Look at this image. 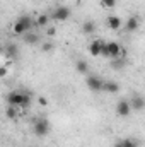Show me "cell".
Listing matches in <instances>:
<instances>
[{
    "label": "cell",
    "instance_id": "21",
    "mask_svg": "<svg viewBox=\"0 0 145 147\" xmlns=\"http://www.w3.org/2000/svg\"><path fill=\"white\" fill-rule=\"evenodd\" d=\"M7 116H9V118H14V116H15V110H14L12 105H9V108H7Z\"/></svg>",
    "mask_w": 145,
    "mask_h": 147
},
{
    "label": "cell",
    "instance_id": "23",
    "mask_svg": "<svg viewBox=\"0 0 145 147\" xmlns=\"http://www.w3.org/2000/svg\"><path fill=\"white\" fill-rule=\"evenodd\" d=\"M38 101H39V105H41V106H46V105H48V99H46L44 96H39V99H38Z\"/></svg>",
    "mask_w": 145,
    "mask_h": 147
},
{
    "label": "cell",
    "instance_id": "20",
    "mask_svg": "<svg viewBox=\"0 0 145 147\" xmlns=\"http://www.w3.org/2000/svg\"><path fill=\"white\" fill-rule=\"evenodd\" d=\"M55 48V45L51 43V41H46V43H43V51H50V50H53Z\"/></svg>",
    "mask_w": 145,
    "mask_h": 147
},
{
    "label": "cell",
    "instance_id": "18",
    "mask_svg": "<svg viewBox=\"0 0 145 147\" xmlns=\"http://www.w3.org/2000/svg\"><path fill=\"white\" fill-rule=\"evenodd\" d=\"M121 144H123V147H138V142L133 139H123Z\"/></svg>",
    "mask_w": 145,
    "mask_h": 147
},
{
    "label": "cell",
    "instance_id": "10",
    "mask_svg": "<svg viewBox=\"0 0 145 147\" xmlns=\"http://www.w3.org/2000/svg\"><path fill=\"white\" fill-rule=\"evenodd\" d=\"M108 28L109 29H119L121 28V19L118 17V16H109L108 17Z\"/></svg>",
    "mask_w": 145,
    "mask_h": 147
},
{
    "label": "cell",
    "instance_id": "5",
    "mask_svg": "<svg viewBox=\"0 0 145 147\" xmlns=\"http://www.w3.org/2000/svg\"><path fill=\"white\" fill-rule=\"evenodd\" d=\"M68 17H70V9H67V7H56L53 10V14H51V19H55L58 22H63Z\"/></svg>",
    "mask_w": 145,
    "mask_h": 147
},
{
    "label": "cell",
    "instance_id": "15",
    "mask_svg": "<svg viewBox=\"0 0 145 147\" xmlns=\"http://www.w3.org/2000/svg\"><path fill=\"white\" fill-rule=\"evenodd\" d=\"M75 69H77L80 74H87V72H89V65H87V62H85V60H77Z\"/></svg>",
    "mask_w": 145,
    "mask_h": 147
},
{
    "label": "cell",
    "instance_id": "11",
    "mask_svg": "<svg viewBox=\"0 0 145 147\" xmlns=\"http://www.w3.org/2000/svg\"><path fill=\"white\" fill-rule=\"evenodd\" d=\"M103 91H106V92H118L119 91V84L118 82H114V80H108V82H104V86H103Z\"/></svg>",
    "mask_w": 145,
    "mask_h": 147
},
{
    "label": "cell",
    "instance_id": "4",
    "mask_svg": "<svg viewBox=\"0 0 145 147\" xmlns=\"http://www.w3.org/2000/svg\"><path fill=\"white\" fill-rule=\"evenodd\" d=\"M33 130H34V134H36L38 137L48 135V132H50V121L46 118H38L36 121H34V125H33Z\"/></svg>",
    "mask_w": 145,
    "mask_h": 147
},
{
    "label": "cell",
    "instance_id": "1",
    "mask_svg": "<svg viewBox=\"0 0 145 147\" xmlns=\"http://www.w3.org/2000/svg\"><path fill=\"white\" fill-rule=\"evenodd\" d=\"M104 58H119V57H123L125 58V50L121 48V45L119 43H116V41H108V43H104V48H103V53H101Z\"/></svg>",
    "mask_w": 145,
    "mask_h": 147
},
{
    "label": "cell",
    "instance_id": "24",
    "mask_svg": "<svg viewBox=\"0 0 145 147\" xmlns=\"http://www.w3.org/2000/svg\"><path fill=\"white\" fill-rule=\"evenodd\" d=\"M9 55L15 58V55H17V48H15V46H14V48H9Z\"/></svg>",
    "mask_w": 145,
    "mask_h": 147
},
{
    "label": "cell",
    "instance_id": "9",
    "mask_svg": "<svg viewBox=\"0 0 145 147\" xmlns=\"http://www.w3.org/2000/svg\"><path fill=\"white\" fill-rule=\"evenodd\" d=\"M130 105H132V108L137 111H142L145 108V99L142 96H133L132 98V101H130Z\"/></svg>",
    "mask_w": 145,
    "mask_h": 147
},
{
    "label": "cell",
    "instance_id": "25",
    "mask_svg": "<svg viewBox=\"0 0 145 147\" xmlns=\"http://www.w3.org/2000/svg\"><path fill=\"white\" fill-rule=\"evenodd\" d=\"M0 75H2V77L7 75V67H2V69H0Z\"/></svg>",
    "mask_w": 145,
    "mask_h": 147
},
{
    "label": "cell",
    "instance_id": "19",
    "mask_svg": "<svg viewBox=\"0 0 145 147\" xmlns=\"http://www.w3.org/2000/svg\"><path fill=\"white\" fill-rule=\"evenodd\" d=\"M101 5L106 7V9H111V7L116 5V0H101Z\"/></svg>",
    "mask_w": 145,
    "mask_h": 147
},
{
    "label": "cell",
    "instance_id": "17",
    "mask_svg": "<svg viewBox=\"0 0 145 147\" xmlns=\"http://www.w3.org/2000/svg\"><path fill=\"white\" fill-rule=\"evenodd\" d=\"M38 26H46L48 22H50V16H46V14H41V16H38Z\"/></svg>",
    "mask_w": 145,
    "mask_h": 147
},
{
    "label": "cell",
    "instance_id": "16",
    "mask_svg": "<svg viewBox=\"0 0 145 147\" xmlns=\"http://www.w3.org/2000/svg\"><path fill=\"white\" fill-rule=\"evenodd\" d=\"M111 67L116 69V70L123 69L125 67V58H114V60H111Z\"/></svg>",
    "mask_w": 145,
    "mask_h": 147
},
{
    "label": "cell",
    "instance_id": "22",
    "mask_svg": "<svg viewBox=\"0 0 145 147\" xmlns=\"http://www.w3.org/2000/svg\"><path fill=\"white\" fill-rule=\"evenodd\" d=\"M55 34H56V29H55V28H50V29L46 31V36H50V38H53Z\"/></svg>",
    "mask_w": 145,
    "mask_h": 147
},
{
    "label": "cell",
    "instance_id": "26",
    "mask_svg": "<svg viewBox=\"0 0 145 147\" xmlns=\"http://www.w3.org/2000/svg\"><path fill=\"white\" fill-rule=\"evenodd\" d=\"M114 147H123V144H121V140H118V142L114 144Z\"/></svg>",
    "mask_w": 145,
    "mask_h": 147
},
{
    "label": "cell",
    "instance_id": "2",
    "mask_svg": "<svg viewBox=\"0 0 145 147\" xmlns=\"http://www.w3.org/2000/svg\"><path fill=\"white\" fill-rule=\"evenodd\" d=\"M7 101L12 106H28L31 103V94L21 92V91H12V92H9Z\"/></svg>",
    "mask_w": 145,
    "mask_h": 147
},
{
    "label": "cell",
    "instance_id": "8",
    "mask_svg": "<svg viewBox=\"0 0 145 147\" xmlns=\"http://www.w3.org/2000/svg\"><path fill=\"white\" fill-rule=\"evenodd\" d=\"M103 48H104V41L96 39V41L91 43V46H89V53H91L92 57H99V55L103 53Z\"/></svg>",
    "mask_w": 145,
    "mask_h": 147
},
{
    "label": "cell",
    "instance_id": "12",
    "mask_svg": "<svg viewBox=\"0 0 145 147\" xmlns=\"http://www.w3.org/2000/svg\"><path fill=\"white\" fill-rule=\"evenodd\" d=\"M126 31H137L138 29V17L137 16H132V17H128V21H126Z\"/></svg>",
    "mask_w": 145,
    "mask_h": 147
},
{
    "label": "cell",
    "instance_id": "6",
    "mask_svg": "<svg viewBox=\"0 0 145 147\" xmlns=\"http://www.w3.org/2000/svg\"><path fill=\"white\" fill-rule=\"evenodd\" d=\"M116 113H118V116H123V118L130 116V113H132V105H130V101L121 99V101L116 105Z\"/></svg>",
    "mask_w": 145,
    "mask_h": 147
},
{
    "label": "cell",
    "instance_id": "14",
    "mask_svg": "<svg viewBox=\"0 0 145 147\" xmlns=\"http://www.w3.org/2000/svg\"><path fill=\"white\" fill-rule=\"evenodd\" d=\"M94 31H96V22L85 21V22L82 24V33H84V34H91V33H94Z\"/></svg>",
    "mask_w": 145,
    "mask_h": 147
},
{
    "label": "cell",
    "instance_id": "3",
    "mask_svg": "<svg viewBox=\"0 0 145 147\" xmlns=\"http://www.w3.org/2000/svg\"><path fill=\"white\" fill-rule=\"evenodd\" d=\"M31 28H33V21H31V17H29V16H22V17L17 19V22L14 24V29H12V31H14V34L21 36V34L29 33Z\"/></svg>",
    "mask_w": 145,
    "mask_h": 147
},
{
    "label": "cell",
    "instance_id": "13",
    "mask_svg": "<svg viewBox=\"0 0 145 147\" xmlns=\"http://www.w3.org/2000/svg\"><path fill=\"white\" fill-rule=\"evenodd\" d=\"M22 39H24V43H28V45H36L38 41H39V36H38L36 33H26V34H22Z\"/></svg>",
    "mask_w": 145,
    "mask_h": 147
},
{
    "label": "cell",
    "instance_id": "7",
    "mask_svg": "<svg viewBox=\"0 0 145 147\" xmlns=\"http://www.w3.org/2000/svg\"><path fill=\"white\" fill-rule=\"evenodd\" d=\"M87 87L91 89V91H103V86H104V82L97 77V75H89L87 77Z\"/></svg>",
    "mask_w": 145,
    "mask_h": 147
}]
</instances>
